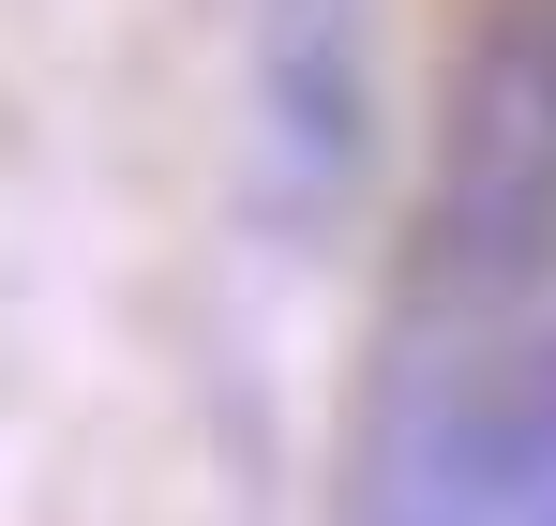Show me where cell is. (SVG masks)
<instances>
[{
    "label": "cell",
    "mask_w": 556,
    "mask_h": 526,
    "mask_svg": "<svg viewBox=\"0 0 556 526\" xmlns=\"http://www.w3.org/2000/svg\"><path fill=\"white\" fill-rule=\"evenodd\" d=\"M346 526H556V0H496L452 61Z\"/></svg>",
    "instance_id": "obj_1"
}]
</instances>
